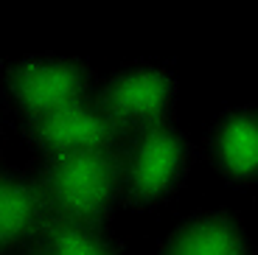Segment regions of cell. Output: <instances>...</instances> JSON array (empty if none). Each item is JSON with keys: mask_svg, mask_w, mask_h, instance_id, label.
Masks as SVG:
<instances>
[{"mask_svg": "<svg viewBox=\"0 0 258 255\" xmlns=\"http://www.w3.org/2000/svg\"><path fill=\"white\" fill-rule=\"evenodd\" d=\"M118 174L121 154L110 146L53 154L45 174V197L59 211V219L90 230L110 205Z\"/></svg>", "mask_w": 258, "mask_h": 255, "instance_id": "1", "label": "cell"}, {"mask_svg": "<svg viewBox=\"0 0 258 255\" xmlns=\"http://www.w3.org/2000/svg\"><path fill=\"white\" fill-rule=\"evenodd\" d=\"M17 101L31 121L62 107L79 104L84 93V71L76 62H23L9 73Z\"/></svg>", "mask_w": 258, "mask_h": 255, "instance_id": "2", "label": "cell"}, {"mask_svg": "<svg viewBox=\"0 0 258 255\" xmlns=\"http://www.w3.org/2000/svg\"><path fill=\"white\" fill-rule=\"evenodd\" d=\"M31 132L39 141V146H45L53 154H62L76 152V149H107L123 132V126L107 118L104 112H93L82 104H71L39 121H31Z\"/></svg>", "mask_w": 258, "mask_h": 255, "instance_id": "3", "label": "cell"}, {"mask_svg": "<svg viewBox=\"0 0 258 255\" xmlns=\"http://www.w3.org/2000/svg\"><path fill=\"white\" fill-rule=\"evenodd\" d=\"M182 163V143L174 132H168L160 121L146 123L138 143L135 166H132V185L129 194L135 202H152L166 191L177 168Z\"/></svg>", "mask_w": 258, "mask_h": 255, "instance_id": "4", "label": "cell"}, {"mask_svg": "<svg viewBox=\"0 0 258 255\" xmlns=\"http://www.w3.org/2000/svg\"><path fill=\"white\" fill-rule=\"evenodd\" d=\"M168 93H171V84L163 73L138 71L121 76L107 87V93L101 96V112L121 126H126L129 121L155 123L160 121L163 109H166Z\"/></svg>", "mask_w": 258, "mask_h": 255, "instance_id": "5", "label": "cell"}, {"mask_svg": "<svg viewBox=\"0 0 258 255\" xmlns=\"http://www.w3.org/2000/svg\"><path fill=\"white\" fill-rule=\"evenodd\" d=\"M45 205L48 197L42 185L14 182L0 174V252L42 224Z\"/></svg>", "mask_w": 258, "mask_h": 255, "instance_id": "6", "label": "cell"}, {"mask_svg": "<svg viewBox=\"0 0 258 255\" xmlns=\"http://www.w3.org/2000/svg\"><path fill=\"white\" fill-rule=\"evenodd\" d=\"M166 255H244V249L230 219L208 216L177 233Z\"/></svg>", "mask_w": 258, "mask_h": 255, "instance_id": "7", "label": "cell"}, {"mask_svg": "<svg viewBox=\"0 0 258 255\" xmlns=\"http://www.w3.org/2000/svg\"><path fill=\"white\" fill-rule=\"evenodd\" d=\"M219 154L233 177L258 171V123L250 115H233L219 132Z\"/></svg>", "mask_w": 258, "mask_h": 255, "instance_id": "8", "label": "cell"}, {"mask_svg": "<svg viewBox=\"0 0 258 255\" xmlns=\"http://www.w3.org/2000/svg\"><path fill=\"white\" fill-rule=\"evenodd\" d=\"M42 233L48 238V255H112V249L98 241L87 227L64 219H42Z\"/></svg>", "mask_w": 258, "mask_h": 255, "instance_id": "9", "label": "cell"}, {"mask_svg": "<svg viewBox=\"0 0 258 255\" xmlns=\"http://www.w3.org/2000/svg\"><path fill=\"white\" fill-rule=\"evenodd\" d=\"M37 255H48V252H37Z\"/></svg>", "mask_w": 258, "mask_h": 255, "instance_id": "10", "label": "cell"}]
</instances>
